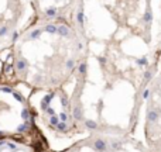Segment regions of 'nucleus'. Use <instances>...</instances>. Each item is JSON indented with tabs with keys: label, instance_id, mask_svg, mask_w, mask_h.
I'll use <instances>...</instances> for the list:
<instances>
[{
	"label": "nucleus",
	"instance_id": "obj_1",
	"mask_svg": "<svg viewBox=\"0 0 161 152\" xmlns=\"http://www.w3.org/2000/svg\"><path fill=\"white\" fill-rule=\"evenodd\" d=\"M57 32H58L61 37H64V38H66V37L69 35V30H68L66 25H59V27H57Z\"/></svg>",
	"mask_w": 161,
	"mask_h": 152
},
{
	"label": "nucleus",
	"instance_id": "obj_2",
	"mask_svg": "<svg viewBox=\"0 0 161 152\" xmlns=\"http://www.w3.org/2000/svg\"><path fill=\"white\" fill-rule=\"evenodd\" d=\"M27 66H28V62H27L25 59H20V61H17V70H24Z\"/></svg>",
	"mask_w": 161,
	"mask_h": 152
},
{
	"label": "nucleus",
	"instance_id": "obj_3",
	"mask_svg": "<svg viewBox=\"0 0 161 152\" xmlns=\"http://www.w3.org/2000/svg\"><path fill=\"white\" fill-rule=\"evenodd\" d=\"M95 148H96V151H105V149H106V144H105L102 140H96Z\"/></svg>",
	"mask_w": 161,
	"mask_h": 152
},
{
	"label": "nucleus",
	"instance_id": "obj_4",
	"mask_svg": "<svg viewBox=\"0 0 161 152\" xmlns=\"http://www.w3.org/2000/svg\"><path fill=\"white\" fill-rule=\"evenodd\" d=\"M45 16H47L48 18H54V17L57 16V8H55V7H50V8H47Z\"/></svg>",
	"mask_w": 161,
	"mask_h": 152
},
{
	"label": "nucleus",
	"instance_id": "obj_5",
	"mask_svg": "<svg viewBox=\"0 0 161 152\" xmlns=\"http://www.w3.org/2000/svg\"><path fill=\"white\" fill-rule=\"evenodd\" d=\"M76 21H78V24L82 27L83 25V10H82V7L79 8V11H78V14H76Z\"/></svg>",
	"mask_w": 161,
	"mask_h": 152
},
{
	"label": "nucleus",
	"instance_id": "obj_6",
	"mask_svg": "<svg viewBox=\"0 0 161 152\" xmlns=\"http://www.w3.org/2000/svg\"><path fill=\"white\" fill-rule=\"evenodd\" d=\"M143 21H144V23H151V21H153V13H151L150 10H147V11L144 13V16H143Z\"/></svg>",
	"mask_w": 161,
	"mask_h": 152
},
{
	"label": "nucleus",
	"instance_id": "obj_7",
	"mask_svg": "<svg viewBox=\"0 0 161 152\" xmlns=\"http://www.w3.org/2000/svg\"><path fill=\"white\" fill-rule=\"evenodd\" d=\"M45 31L50 32V34H55V32H57V25H54V24H48V25H45Z\"/></svg>",
	"mask_w": 161,
	"mask_h": 152
},
{
	"label": "nucleus",
	"instance_id": "obj_8",
	"mask_svg": "<svg viewBox=\"0 0 161 152\" xmlns=\"http://www.w3.org/2000/svg\"><path fill=\"white\" fill-rule=\"evenodd\" d=\"M40 35H41V30H34V31L30 34V39H37Z\"/></svg>",
	"mask_w": 161,
	"mask_h": 152
},
{
	"label": "nucleus",
	"instance_id": "obj_9",
	"mask_svg": "<svg viewBox=\"0 0 161 152\" xmlns=\"http://www.w3.org/2000/svg\"><path fill=\"white\" fill-rule=\"evenodd\" d=\"M136 65H139V66H146V65H149V61H147V58L136 59Z\"/></svg>",
	"mask_w": 161,
	"mask_h": 152
},
{
	"label": "nucleus",
	"instance_id": "obj_10",
	"mask_svg": "<svg viewBox=\"0 0 161 152\" xmlns=\"http://www.w3.org/2000/svg\"><path fill=\"white\" fill-rule=\"evenodd\" d=\"M74 117H75L76 120H81V118H82V111H81V107H76V109L74 110Z\"/></svg>",
	"mask_w": 161,
	"mask_h": 152
},
{
	"label": "nucleus",
	"instance_id": "obj_11",
	"mask_svg": "<svg viewBox=\"0 0 161 152\" xmlns=\"http://www.w3.org/2000/svg\"><path fill=\"white\" fill-rule=\"evenodd\" d=\"M157 118H158L157 111H150V113H149V120H150V121H157Z\"/></svg>",
	"mask_w": 161,
	"mask_h": 152
},
{
	"label": "nucleus",
	"instance_id": "obj_12",
	"mask_svg": "<svg viewBox=\"0 0 161 152\" xmlns=\"http://www.w3.org/2000/svg\"><path fill=\"white\" fill-rule=\"evenodd\" d=\"M85 72H86V63L82 62V63L79 65V73H81V75H85Z\"/></svg>",
	"mask_w": 161,
	"mask_h": 152
},
{
	"label": "nucleus",
	"instance_id": "obj_13",
	"mask_svg": "<svg viewBox=\"0 0 161 152\" xmlns=\"http://www.w3.org/2000/svg\"><path fill=\"white\" fill-rule=\"evenodd\" d=\"M50 123H51L52 125H57V124L59 123V120H58V117H57V116H51V120H50Z\"/></svg>",
	"mask_w": 161,
	"mask_h": 152
},
{
	"label": "nucleus",
	"instance_id": "obj_14",
	"mask_svg": "<svg viewBox=\"0 0 161 152\" xmlns=\"http://www.w3.org/2000/svg\"><path fill=\"white\" fill-rule=\"evenodd\" d=\"M86 127H88L89 130H93V128H96V123H93V121H86Z\"/></svg>",
	"mask_w": 161,
	"mask_h": 152
},
{
	"label": "nucleus",
	"instance_id": "obj_15",
	"mask_svg": "<svg viewBox=\"0 0 161 152\" xmlns=\"http://www.w3.org/2000/svg\"><path fill=\"white\" fill-rule=\"evenodd\" d=\"M57 127H58L59 131H65V130H66V124H65V123H58Z\"/></svg>",
	"mask_w": 161,
	"mask_h": 152
},
{
	"label": "nucleus",
	"instance_id": "obj_16",
	"mask_svg": "<svg viewBox=\"0 0 161 152\" xmlns=\"http://www.w3.org/2000/svg\"><path fill=\"white\" fill-rule=\"evenodd\" d=\"M151 75H153V73H151V70H146V73H144V79L149 82V80L151 79Z\"/></svg>",
	"mask_w": 161,
	"mask_h": 152
},
{
	"label": "nucleus",
	"instance_id": "obj_17",
	"mask_svg": "<svg viewBox=\"0 0 161 152\" xmlns=\"http://www.w3.org/2000/svg\"><path fill=\"white\" fill-rule=\"evenodd\" d=\"M66 68L68 69H72L74 68V59H68L66 61Z\"/></svg>",
	"mask_w": 161,
	"mask_h": 152
},
{
	"label": "nucleus",
	"instance_id": "obj_18",
	"mask_svg": "<svg viewBox=\"0 0 161 152\" xmlns=\"http://www.w3.org/2000/svg\"><path fill=\"white\" fill-rule=\"evenodd\" d=\"M149 96H150V90H144L143 97H144V99H149Z\"/></svg>",
	"mask_w": 161,
	"mask_h": 152
},
{
	"label": "nucleus",
	"instance_id": "obj_19",
	"mask_svg": "<svg viewBox=\"0 0 161 152\" xmlns=\"http://www.w3.org/2000/svg\"><path fill=\"white\" fill-rule=\"evenodd\" d=\"M99 62H100V65H105V63H106V58L100 56V58H99Z\"/></svg>",
	"mask_w": 161,
	"mask_h": 152
},
{
	"label": "nucleus",
	"instance_id": "obj_20",
	"mask_svg": "<svg viewBox=\"0 0 161 152\" xmlns=\"http://www.w3.org/2000/svg\"><path fill=\"white\" fill-rule=\"evenodd\" d=\"M147 1H150V0H147Z\"/></svg>",
	"mask_w": 161,
	"mask_h": 152
}]
</instances>
